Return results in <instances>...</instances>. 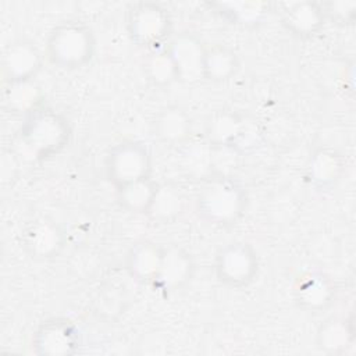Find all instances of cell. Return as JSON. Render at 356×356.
<instances>
[{"instance_id": "cell-1", "label": "cell", "mask_w": 356, "mask_h": 356, "mask_svg": "<svg viewBox=\"0 0 356 356\" xmlns=\"http://www.w3.org/2000/svg\"><path fill=\"white\" fill-rule=\"evenodd\" d=\"M245 188L229 175H214L197 193L196 210L202 220L211 225H231L246 209Z\"/></svg>"}, {"instance_id": "cell-2", "label": "cell", "mask_w": 356, "mask_h": 356, "mask_svg": "<svg viewBox=\"0 0 356 356\" xmlns=\"http://www.w3.org/2000/svg\"><path fill=\"white\" fill-rule=\"evenodd\" d=\"M96 40L92 29L82 21L68 19L53 28L46 42V56L63 70L82 68L93 58Z\"/></svg>"}, {"instance_id": "cell-3", "label": "cell", "mask_w": 356, "mask_h": 356, "mask_svg": "<svg viewBox=\"0 0 356 356\" xmlns=\"http://www.w3.org/2000/svg\"><path fill=\"white\" fill-rule=\"evenodd\" d=\"M71 134L70 121L61 113L42 107L26 115L19 138L36 159L44 160L64 150Z\"/></svg>"}, {"instance_id": "cell-4", "label": "cell", "mask_w": 356, "mask_h": 356, "mask_svg": "<svg viewBox=\"0 0 356 356\" xmlns=\"http://www.w3.org/2000/svg\"><path fill=\"white\" fill-rule=\"evenodd\" d=\"M152 154L140 140H122L106 157V177L115 186L150 178Z\"/></svg>"}, {"instance_id": "cell-5", "label": "cell", "mask_w": 356, "mask_h": 356, "mask_svg": "<svg viewBox=\"0 0 356 356\" xmlns=\"http://www.w3.org/2000/svg\"><path fill=\"white\" fill-rule=\"evenodd\" d=\"M206 136L210 145L227 146L239 154L256 149L260 140L256 125L229 110H220L210 115L206 122Z\"/></svg>"}, {"instance_id": "cell-6", "label": "cell", "mask_w": 356, "mask_h": 356, "mask_svg": "<svg viewBox=\"0 0 356 356\" xmlns=\"http://www.w3.org/2000/svg\"><path fill=\"white\" fill-rule=\"evenodd\" d=\"M172 29L168 11L159 3L140 1L131 6L127 14V31L139 47H154L165 40Z\"/></svg>"}, {"instance_id": "cell-7", "label": "cell", "mask_w": 356, "mask_h": 356, "mask_svg": "<svg viewBox=\"0 0 356 356\" xmlns=\"http://www.w3.org/2000/svg\"><path fill=\"white\" fill-rule=\"evenodd\" d=\"M217 280L229 288L248 286L259 271V257L248 242L236 241L222 246L214 259Z\"/></svg>"}, {"instance_id": "cell-8", "label": "cell", "mask_w": 356, "mask_h": 356, "mask_svg": "<svg viewBox=\"0 0 356 356\" xmlns=\"http://www.w3.org/2000/svg\"><path fill=\"white\" fill-rule=\"evenodd\" d=\"M79 345V330L65 317H53L43 321L32 338L33 352L44 356H68L75 353Z\"/></svg>"}, {"instance_id": "cell-9", "label": "cell", "mask_w": 356, "mask_h": 356, "mask_svg": "<svg viewBox=\"0 0 356 356\" xmlns=\"http://www.w3.org/2000/svg\"><path fill=\"white\" fill-rule=\"evenodd\" d=\"M64 243L63 228L50 217H35L21 231V246L33 259H51L60 254Z\"/></svg>"}, {"instance_id": "cell-10", "label": "cell", "mask_w": 356, "mask_h": 356, "mask_svg": "<svg viewBox=\"0 0 356 356\" xmlns=\"http://www.w3.org/2000/svg\"><path fill=\"white\" fill-rule=\"evenodd\" d=\"M175 71L177 81L195 83L203 81V58L206 46L191 32H182L172 38L165 47Z\"/></svg>"}, {"instance_id": "cell-11", "label": "cell", "mask_w": 356, "mask_h": 356, "mask_svg": "<svg viewBox=\"0 0 356 356\" xmlns=\"http://www.w3.org/2000/svg\"><path fill=\"white\" fill-rule=\"evenodd\" d=\"M1 67L7 83L33 81L42 68V53L33 42L17 39L4 49Z\"/></svg>"}, {"instance_id": "cell-12", "label": "cell", "mask_w": 356, "mask_h": 356, "mask_svg": "<svg viewBox=\"0 0 356 356\" xmlns=\"http://www.w3.org/2000/svg\"><path fill=\"white\" fill-rule=\"evenodd\" d=\"M195 271L192 256L177 245L164 246L161 264L153 285L159 289L172 292L186 285Z\"/></svg>"}, {"instance_id": "cell-13", "label": "cell", "mask_w": 356, "mask_h": 356, "mask_svg": "<svg viewBox=\"0 0 356 356\" xmlns=\"http://www.w3.org/2000/svg\"><path fill=\"white\" fill-rule=\"evenodd\" d=\"M295 302L306 312H321L327 309L335 298L332 281L321 271H307L296 281Z\"/></svg>"}, {"instance_id": "cell-14", "label": "cell", "mask_w": 356, "mask_h": 356, "mask_svg": "<svg viewBox=\"0 0 356 356\" xmlns=\"http://www.w3.org/2000/svg\"><path fill=\"white\" fill-rule=\"evenodd\" d=\"M281 18L285 28L300 38L316 35L325 22L321 3L314 1L284 3Z\"/></svg>"}, {"instance_id": "cell-15", "label": "cell", "mask_w": 356, "mask_h": 356, "mask_svg": "<svg viewBox=\"0 0 356 356\" xmlns=\"http://www.w3.org/2000/svg\"><path fill=\"white\" fill-rule=\"evenodd\" d=\"M164 245L153 241H140L135 243L125 260L128 274L138 282L152 284L154 282L161 259H163Z\"/></svg>"}, {"instance_id": "cell-16", "label": "cell", "mask_w": 356, "mask_h": 356, "mask_svg": "<svg viewBox=\"0 0 356 356\" xmlns=\"http://www.w3.org/2000/svg\"><path fill=\"white\" fill-rule=\"evenodd\" d=\"M154 136L164 145H181L192 132V120L179 106L161 108L153 120Z\"/></svg>"}, {"instance_id": "cell-17", "label": "cell", "mask_w": 356, "mask_h": 356, "mask_svg": "<svg viewBox=\"0 0 356 356\" xmlns=\"http://www.w3.org/2000/svg\"><path fill=\"white\" fill-rule=\"evenodd\" d=\"M345 170L341 153L330 147H321L313 153L307 164V177L316 188H330L339 181Z\"/></svg>"}, {"instance_id": "cell-18", "label": "cell", "mask_w": 356, "mask_h": 356, "mask_svg": "<svg viewBox=\"0 0 356 356\" xmlns=\"http://www.w3.org/2000/svg\"><path fill=\"white\" fill-rule=\"evenodd\" d=\"M241 68V61L235 50L227 44L216 43L206 47L203 58V79L211 82H225L235 76Z\"/></svg>"}, {"instance_id": "cell-19", "label": "cell", "mask_w": 356, "mask_h": 356, "mask_svg": "<svg viewBox=\"0 0 356 356\" xmlns=\"http://www.w3.org/2000/svg\"><path fill=\"white\" fill-rule=\"evenodd\" d=\"M317 345L332 355L348 353L355 345V328L350 320L332 317L317 331Z\"/></svg>"}, {"instance_id": "cell-20", "label": "cell", "mask_w": 356, "mask_h": 356, "mask_svg": "<svg viewBox=\"0 0 356 356\" xmlns=\"http://www.w3.org/2000/svg\"><path fill=\"white\" fill-rule=\"evenodd\" d=\"M184 210V196L174 184H159L147 216L161 224L174 221Z\"/></svg>"}, {"instance_id": "cell-21", "label": "cell", "mask_w": 356, "mask_h": 356, "mask_svg": "<svg viewBox=\"0 0 356 356\" xmlns=\"http://www.w3.org/2000/svg\"><path fill=\"white\" fill-rule=\"evenodd\" d=\"M43 93L33 81L7 83L4 90V103L14 114L29 115L42 108Z\"/></svg>"}, {"instance_id": "cell-22", "label": "cell", "mask_w": 356, "mask_h": 356, "mask_svg": "<svg viewBox=\"0 0 356 356\" xmlns=\"http://www.w3.org/2000/svg\"><path fill=\"white\" fill-rule=\"evenodd\" d=\"M159 184L152 178L139 179L131 184H127L121 188H117V200L120 206L135 214H146Z\"/></svg>"}, {"instance_id": "cell-23", "label": "cell", "mask_w": 356, "mask_h": 356, "mask_svg": "<svg viewBox=\"0 0 356 356\" xmlns=\"http://www.w3.org/2000/svg\"><path fill=\"white\" fill-rule=\"evenodd\" d=\"M143 72L150 83L164 88L177 81L174 63L165 49L152 51L143 61Z\"/></svg>"}, {"instance_id": "cell-24", "label": "cell", "mask_w": 356, "mask_h": 356, "mask_svg": "<svg viewBox=\"0 0 356 356\" xmlns=\"http://www.w3.org/2000/svg\"><path fill=\"white\" fill-rule=\"evenodd\" d=\"M221 8V15L227 18L231 24L239 25H254L263 17L264 4L261 3H220L217 4Z\"/></svg>"}, {"instance_id": "cell-25", "label": "cell", "mask_w": 356, "mask_h": 356, "mask_svg": "<svg viewBox=\"0 0 356 356\" xmlns=\"http://www.w3.org/2000/svg\"><path fill=\"white\" fill-rule=\"evenodd\" d=\"M325 19L339 26L350 25L355 19L356 3L355 1H327L321 3Z\"/></svg>"}]
</instances>
